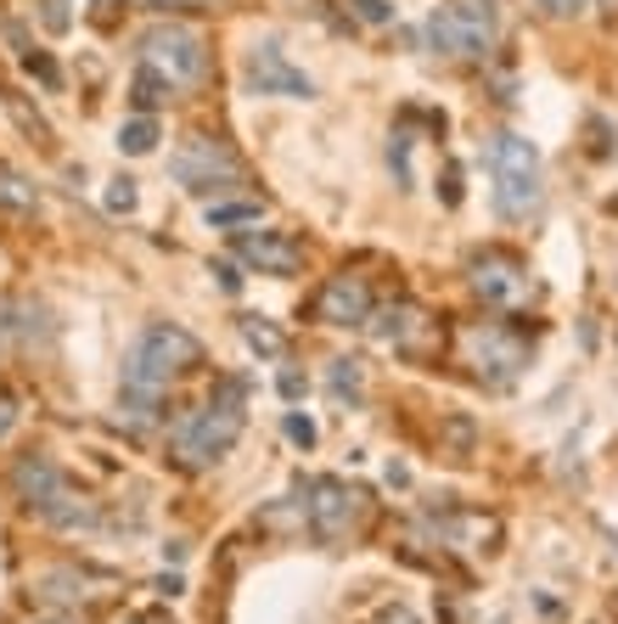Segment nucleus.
I'll return each instance as SVG.
<instances>
[{
	"mask_svg": "<svg viewBox=\"0 0 618 624\" xmlns=\"http://www.w3.org/2000/svg\"><path fill=\"white\" fill-rule=\"evenodd\" d=\"M242 422H247V383H236V378H225L181 427H174V439H169V451H174V462L181 467H209V462H220L231 444L242 439Z\"/></svg>",
	"mask_w": 618,
	"mask_h": 624,
	"instance_id": "nucleus-1",
	"label": "nucleus"
},
{
	"mask_svg": "<svg viewBox=\"0 0 618 624\" xmlns=\"http://www.w3.org/2000/svg\"><path fill=\"white\" fill-rule=\"evenodd\" d=\"M197 361H203V343H197L192 332L169 326V321H152V326L130 343V354H124V394L158 400L174 378L192 372Z\"/></svg>",
	"mask_w": 618,
	"mask_h": 624,
	"instance_id": "nucleus-2",
	"label": "nucleus"
},
{
	"mask_svg": "<svg viewBox=\"0 0 618 624\" xmlns=\"http://www.w3.org/2000/svg\"><path fill=\"white\" fill-rule=\"evenodd\" d=\"M12 490H18L23 506H29L40 523H51V529H97V506L84 501V495H73L68 473H62L51 456H23V462L12 467Z\"/></svg>",
	"mask_w": 618,
	"mask_h": 624,
	"instance_id": "nucleus-3",
	"label": "nucleus"
},
{
	"mask_svg": "<svg viewBox=\"0 0 618 624\" xmlns=\"http://www.w3.org/2000/svg\"><path fill=\"white\" fill-rule=\"evenodd\" d=\"M489 174H495V209H500V220H528L540 209L546 187H540V152H535V141H523L511 130L489 135Z\"/></svg>",
	"mask_w": 618,
	"mask_h": 624,
	"instance_id": "nucleus-4",
	"label": "nucleus"
},
{
	"mask_svg": "<svg viewBox=\"0 0 618 624\" xmlns=\"http://www.w3.org/2000/svg\"><path fill=\"white\" fill-rule=\"evenodd\" d=\"M495 34H500V0H450L427 18V46L438 57H489L495 51Z\"/></svg>",
	"mask_w": 618,
	"mask_h": 624,
	"instance_id": "nucleus-5",
	"label": "nucleus"
},
{
	"mask_svg": "<svg viewBox=\"0 0 618 624\" xmlns=\"http://www.w3.org/2000/svg\"><path fill=\"white\" fill-rule=\"evenodd\" d=\"M141 68L169 79L174 91H186V84H203V73H209V46L186 23H152L141 34Z\"/></svg>",
	"mask_w": 618,
	"mask_h": 624,
	"instance_id": "nucleus-6",
	"label": "nucleus"
},
{
	"mask_svg": "<svg viewBox=\"0 0 618 624\" xmlns=\"http://www.w3.org/2000/svg\"><path fill=\"white\" fill-rule=\"evenodd\" d=\"M169 174L186 192H197V198H225V192L242 187L236 152L225 141H214V135H186L181 147H174V158H169Z\"/></svg>",
	"mask_w": 618,
	"mask_h": 624,
	"instance_id": "nucleus-7",
	"label": "nucleus"
},
{
	"mask_svg": "<svg viewBox=\"0 0 618 624\" xmlns=\"http://www.w3.org/2000/svg\"><path fill=\"white\" fill-rule=\"evenodd\" d=\"M304 506H310V534L315 541H326V546H343L348 534L361 529V517H366V490H355V484H343V479H310L304 484Z\"/></svg>",
	"mask_w": 618,
	"mask_h": 624,
	"instance_id": "nucleus-8",
	"label": "nucleus"
},
{
	"mask_svg": "<svg viewBox=\"0 0 618 624\" xmlns=\"http://www.w3.org/2000/svg\"><path fill=\"white\" fill-rule=\"evenodd\" d=\"M242 79H247V91H253V97H287V102H304V97H315L310 73H304V68H293V62L282 57V46H271V40L247 51V68H242Z\"/></svg>",
	"mask_w": 618,
	"mask_h": 624,
	"instance_id": "nucleus-9",
	"label": "nucleus"
},
{
	"mask_svg": "<svg viewBox=\"0 0 618 624\" xmlns=\"http://www.w3.org/2000/svg\"><path fill=\"white\" fill-rule=\"evenodd\" d=\"M231 253L242 264H253V271H264V276H298V264H304V248L293 236H282V231H236Z\"/></svg>",
	"mask_w": 618,
	"mask_h": 624,
	"instance_id": "nucleus-10",
	"label": "nucleus"
},
{
	"mask_svg": "<svg viewBox=\"0 0 618 624\" xmlns=\"http://www.w3.org/2000/svg\"><path fill=\"white\" fill-rule=\"evenodd\" d=\"M467 276H473V288H478L489 304H500V310H511V304L528 299V271H523L511 253H500V248L478 253V259L467 264Z\"/></svg>",
	"mask_w": 618,
	"mask_h": 624,
	"instance_id": "nucleus-11",
	"label": "nucleus"
},
{
	"mask_svg": "<svg viewBox=\"0 0 618 624\" xmlns=\"http://www.w3.org/2000/svg\"><path fill=\"white\" fill-rule=\"evenodd\" d=\"M315 321L326 326H366L372 321V288L361 276H332L321 293H315Z\"/></svg>",
	"mask_w": 618,
	"mask_h": 624,
	"instance_id": "nucleus-12",
	"label": "nucleus"
},
{
	"mask_svg": "<svg viewBox=\"0 0 618 624\" xmlns=\"http://www.w3.org/2000/svg\"><path fill=\"white\" fill-rule=\"evenodd\" d=\"M467 354H473L478 378H489V383H511V378H517V366H523V343H517V338H506L500 326H478V332H467Z\"/></svg>",
	"mask_w": 618,
	"mask_h": 624,
	"instance_id": "nucleus-13",
	"label": "nucleus"
},
{
	"mask_svg": "<svg viewBox=\"0 0 618 624\" xmlns=\"http://www.w3.org/2000/svg\"><path fill=\"white\" fill-rule=\"evenodd\" d=\"M433 534L456 552H495L500 546V523L484 512H456V517H433Z\"/></svg>",
	"mask_w": 618,
	"mask_h": 624,
	"instance_id": "nucleus-14",
	"label": "nucleus"
},
{
	"mask_svg": "<svg viewBox=\"0 0 618 624\" xmlns=\"http://www.w3.org/2000/svg\"><path fill=\"white\" fill-rule=\"evenodd\" d=\"M91 585H108V580L79 574V568H45V574L34 580V596L51 602V607H91V602L102 596V591H91Z\"/></svg>",
	"mask_w": 618,
	"mask_h": 624,
	"instance_id": "nucleus-15",
	"label": "nucleus"
},
{
	"mask_svg": "<svg viewBox=\"0 0 618 624\" xmlns=\"http://www.w3.org/2000/svg\"><path fill=\"white\" fill-rule=\"evenodd\" d=\"M377 338H383L388 349H416V343L427 338V315H422L416 304H399V310H388V315H383Z\"/></svg>",
	"mask_w": 618,
	"mask_h": 624,
	"instance_id": "nucleus-16",
	"label": "nucleus"
},
{
	"mask_svg": "<svg viewBox=\"0 0 618 624\" xmlns=\"http://www.w3.org/2000/svg\"><path fill=\"white\" fill-rule=\"evenodd\" d=\"M152 147H158V119H146V113H141V119H130V124L119 130V152H130V158H146Z\"/></svg>",
	"mask_w": 618,
	"mask_h": 624,
	"instance_id": "nucleus-17",
	"label": "nucleus"
},
{
	"mask_svg": "<svg viewBox=\"0 0 618 624\" xmlns=\"http://www.w3.org/2000/svg\"><path fill=\"white\" fill-rule=\"evenodd\" d=\"M242 338H247V349H259V354H271V361H276V354L287 349V338L271 326V321H259V315H247L242 321Z\"/></svg>",
	"mask_w": 618,
	"mask_h": 624,
	"instance_id": "nucleus-18",
	"label": "nucleus"
},
{
	"mask_svg": "<svg viewBox=\"0 0 618 624\" xmlns=\"http://www.w3.org/2000/svg\"><path fill=\"white\" fill-rule=\"evenodd\" d=\"M130 97H135V108L146 113V108H158L163 97H174V84H169V79H158L152 68H141V73H135V91H130Z\"/></svg>",
	"mask_w": 618,
	"mask_h": 624,
	"instance_id": "nucleus-19",
	"label": "nucleus"
},
{
	"mask_svg": "<svg viewBox=\"0 0 618 624\" xmlns=\"http://www.w3.org/2000/svg\"><path fill=\"white\" fill-rule=\"evenodd\" d=\"M361 389H366L361 361H332V394L337 400H361Z\"/></svg>",
	"mask_w": 618,
	"mask_h": 624,
	"instance_id": "nucleus-20",
	"label": "nucleus"
},
{
	"mask_svg": "<svg viewBox=\"0 0 618 624\" xmlns=\"http://www.w3.org/2000/svg\"><path fill=\"white\" fill-rule=\"evenodd\" d=\"M259 220V203H209V225H247Z\"/></svg>",
	"mask_w": 618,
	"mask_h": 624,
	"instance_id": "nucleus-21",
	"label": "nucleus"
},
{
	"mask_svg": "<svg viewBox=\"0 0 618 624\" xmlns=\"http://www.w3.org/2000/svg\"><path fill=\"white\" fill-rule=\"evenodd\" d=\"M40 7V23L51 29V34H68L73 29V18H68V0H34Z\"/></svg>",
	"mask_w": 618,
	"mask_h": 624,
	"instance_id": "nucleus-22",
	"label": "nucleus"
},
{
	"mask_svg": "<svg viewBox=\"0 0 618 624\" xmlns=\"http://www.w3.org/2000/svg\"><path fill=\"white\" fill-rule=\"evenodd\" d=\"M348 12H355L361 23H394V7H388V0H348Z\"/></svg>",
	"mask_w": 618,
	"mask_h": 624,
	"instance_id": "nucleus-23",
	"label": "nucleus"
},
{
	"mask_svg": "<svg viewBox=\"0 0 618 624\" xmlns=\"http://www.w3.org/2000/svg\"><path fill=\"white\" fill-rule=\"evenodd\" d=\"M0 203H12V209H34V192H23L18 174H0Z\"/></svg>",
	"mask_w": 618,
	"mask_h": 624,
	"instance_id": "nucleus-24",
	"label": "nucleus"
},
{
	"mask_svg": "<svg viewBox=\"0 0 618 624\" xmlns=\"http://www.w3.org/2000/svg\"><path fill=\"white\" fill-rule=\"evenodd\" d=\"M535 7H540L546 18H585L590 0H535Z\"/></svg>",
	"mask_w": 618,
	"mask_h": 624,
	"instance_id": "nucleus-25",
	"label": "nucleus"
},
{
	"mask_svg": "<svg viewBox=\"0 0 618 624\" xmlns=\"http://www.w3.org/2000/svg\"><path fill=\"white\" fill-rule=\"evenodd\" d=\"M108 209H113V214H130V209H135V181H113V187H108Z\"/></svg>",
	"mask_w": 618,
	"mask_h": 624,
	"instance_id": "nucleus-26",
	"label": "nucleus"
},
{
	"mask_svg": "<svg viewBox=\"0 0 618 624\" xmlns=\"http://www.w3.org/2000/svg\"><path fill=\"white\" fill-rule=\"evenodd\" d=\"M287 439H293V444H304V451H310V444H315V422L293 411V416H287Z\"/></svg>",
	"mask_w": 618,
	"mask_h": 624,
	"instance_id": "nucleus-27",
	"label": "nucleus"
},
{
	"mask_svg": "<svg viewBox=\"0 0 618 624\" xmlns=\"http://www.w3.org/2000/svg\"><path fill=\"white\" fill-rule=\"evenodd\" d=\"M23 62H29V73H40V84H57V68H51L45 57H34V51H29Z\"/></svg>",
	"mask_w": 618,
	"mask_h": 624,
	"instance_id": "nucleus-28",
	"label": "nucleus"
},
{
	"mask_svg": "<svg viewBox=\"0 0 618 624\" xmlns=\"http://www.w3.org/2000/svg\"><path fill=\"white\" fill-rule=\"evenodd\" d=\"M135 7H152V12H169V7H209V0H135Z\"/></svg>",
	"mask_w": 618,
	"mask_h": 624,
	"instance_id": "nucleus-29",
	"label": "nucleus"
},
{
	"mask_svg": "<svg viewBox=\"0 0 618 624\" xmlns=\"http://www.w3.org/2000/svg\"><path fill=\"white\" fill-rule=\"evenodd\" d=\"M214 276H220V288H225V293H242V276L231 271V264H214Z\"/></svg>",
	"mask_w": 618,
	"mask_h": 624,
	"instance_id": "nucleus-30",
	"label": "nucleus"
},
{
	"mask_svg": "<svg viewBox=\"0 0 618 624\" xmlns=\"http://www.w3.org/2000/svg\"><path fill=\"white\" fill-rule=\"evenodd\" d=\"M282 394L298 400V394H304V378H298V372H282Z\"/></svg>",
	"mask_w": 618,
	"mask_h": 624,
	"instance_id": "nucleus-31",
	"label": "nucleus"
},
{
	"mask_svg": "<svg viewBox=\"0 0 618 624\" xmlns=\"http://www.w3.org/2000/svg\"><path fill=\"white\" fill-rule=\"evenodd\" d=\"M12 422H18V405H12V400H7V394H0V433H7V427H12Z\"/></svg>",
	"mask_w": 618,
	"mask_h": 624,
	"instance_id": "nucleus-32",
	"label": "nucleus"
},
{
	"mask_svg": "<svg viewBox=\"0 0 618 624\" xmlns=\"http://www.w3.org/2000/svg\"><path fill=\"white\" fill-rule=\"evenodd\" d=\"M130 624H152V618H130Z\"/></svg>",
	"mask_w": 618,
	"mask_h": 624,
	"instance_id": "nucleus-33",
	"label": "nucleus"
}]
</instances>
